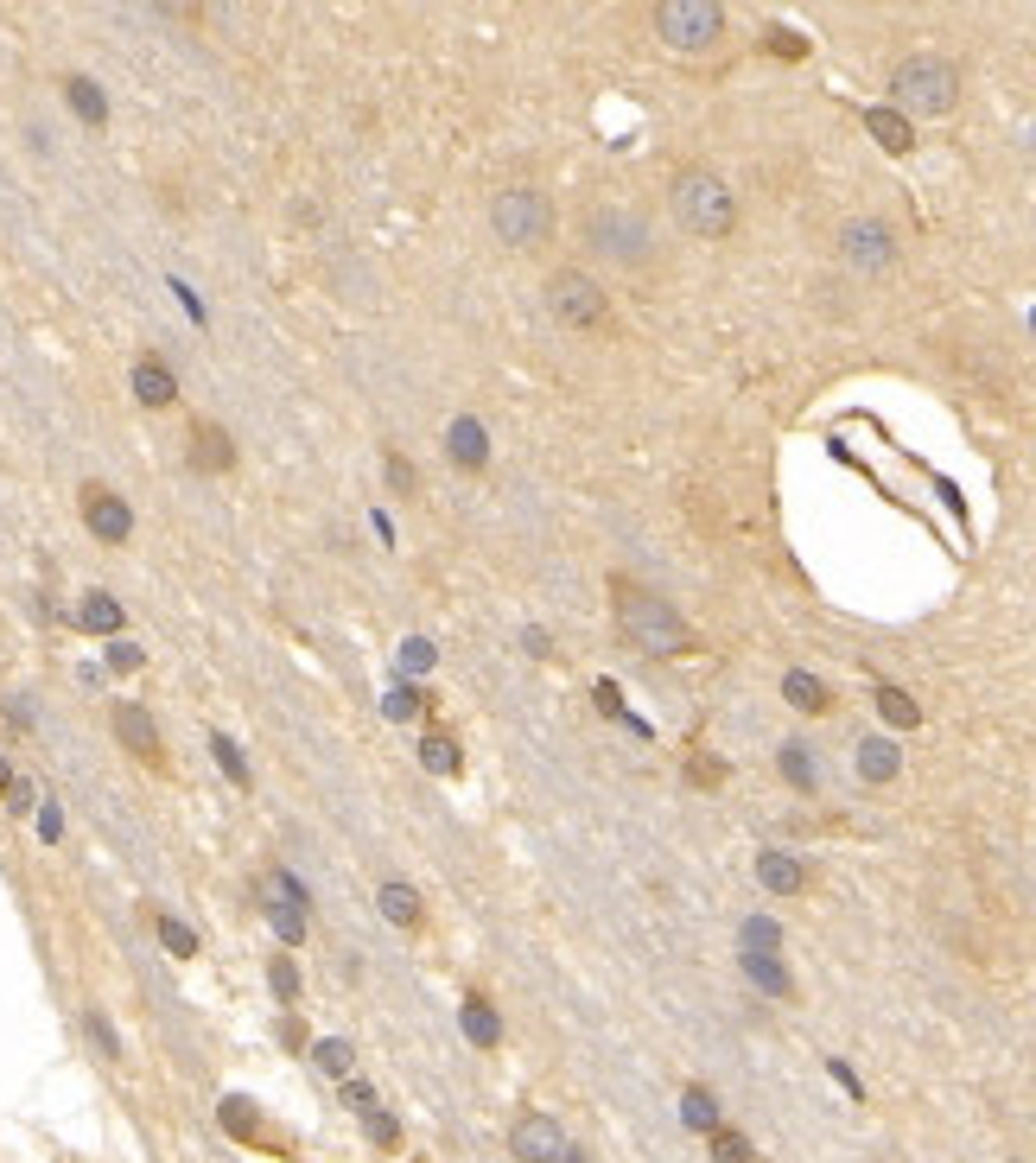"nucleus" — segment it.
Listing matches in <instances>:
<instances>
[{
	"label": "nucleus",
	"instance_id": "38",
	"mask_svg": "<svg viewBox=\"0 0 1036 1163\" xmlns=\"http://www.w3.org/2000/svg\"><path fill=\"white\" fill-rule=\"evenodd\" d=\"M268 985L293 1005V998H299V966H293V960H274V966H268Z\"/></svg>",
	"mask_w": 1036,
	"mask_h": 1163
},
{
	"label": "nucleus",
	"instance_id": "32",
	"mask_svg": "<svg viewBox=\"0 0 1036 1163\" xmlns=\"http://www.w3.org/2000/svg\"><path fill=\"white\" fill-rule=\"evenodd\" d=\"M210 756L223 763V776H229L236 789H249V763H242V751H236V744H229L223 732H210Z\"/></svg>",
	"mask_w": 1036,
	"mask_h": 1163
},
{
	"label": "nucleus",
	"instance_id": "31",
	"mask_svg": "<svg viewBox=\"0 0 1036 1163\" xmlns=\"http://www.w3.org/2000/svg\"><path fill=\"white\" fill-rule=\"evenodd\" d=\"M706 1138H712V1163H757L751 1158V1138L732 1132V1125H719V1132H706Z\"/></svg>",
	"mask_w": 1036,
	"mask_h": 1163
},
{
	"label": "nucleus",
	"instance_id": "30",
	"mask_svg": "<svg viewBox=\"0 0 1036 1163\" xmlns=\"http://www.w3.org/2000/svg\"><path fill=\"white\" fill-rule=\"evenodd\" d=\"M878 712H884L891 725H903V732H909V725H922V706H916L903 686H878Z\"/></svg>",
	"mask_w": 1036,
	"mask_h": 1163
},
{
	"label": "nucleus",
	"instance_id": "41",
	"mask_svg": "<svg viewBox=\"0 0 1036 1163\" xmlns=\"http://www.w3.org/2000/svg\"><path fill=\"white\" fill-rule=\"evenodd\" d=\"M89 1036H96V1043H102V1055H109V1062H115V1055H122V1043H115V1030L102 1024V1018H96V1011H89Z\"/></svg>",
	"mask_w": 1036,
	"mask_h": 1163
},
{
	"label": "nucleus",
	"instance_id": "40",
	"mask_svg": "<svg viewBox=\"0 0 1036 1163\" xmlns=\"http://www.w3.org/2000/svg\"><path fill=\"white\" fill-rule=\"evenodd\" d=\"M109 668H115V675L140 668V649H134V642H109Z\"/></svg>",
	"mask_w": 1036,
	"mask_h": 1163
},
{
	"label": "nucleus",
	"instance_id": "9",
	"mask_svg": "<svg viewBox=\"0 0 1036 1163\" xmlns=\"http://www.w3.org/2000/svg\"><path fill=\"white\" fill-rule=\"evenodd\" d=\"M76 509H83L89 535H96V541H109V548H122V541L134 535V509H128L109 483H83V490H76Z\"/></svg>",
	"mask_w": 1036,
	"mask_h": 1163
},
{
	"label": "nucleus",
	"instance_id": "20",
	"mask_svg": "<svg viewBox=\"0 0 1036 1163\" xmlns=\"http://www.w3.org/2000/svg\"><path fill=\"white\" fill-rule=\"evenodd\" d=\"M261 896H268V922H274V935L286 941V948H299V941H306V909H293V903H286L268 878H261Z\"/></svg>",
	"mask_w": 1036,
	"mask_h": 1163
},
{
	"label": "nucleus",
	"instance_id": "39",
	"mask_svg": "<svg viewBox=\"0 0 1036 1163\" xmlns=\"http://www.w3.org/2000/svg\"><path fill=\"white\" fill-rule=\"evenodd\" d=\"M382 471H388V483H395V490H401V496H408V490H414V465H408V458H401V452H388V458H382Z\"/></svg>",
	"mask_w": 1036,
	"mask_h": 1163
},
{
	"label": "nucleus",
	"instance_id": "33",
	"mask_svg": "<svg viewBox=\"0 0 1036 1163\" xmlns=\"http://www.w3.org/2000/svg\"><path fill=\"white\" fill-rule=\"evenodd\" d=\"M223 1132H236V1138H261L255 1106H249V1100H223Z\"/></svg>",
	"mask_w": 1036,
	"mask_h": 1163
},
{
	"label": "nucleus",
	"instance_id": "24",
	"mask_svg": "<svg viewBox=\"0 0 1036 1163\" xmlns=\"http://www.w3.org/2000/svg\"><path fill=\"white\" fill-rule=\"evenodd\" d=\"M420 763H426L432 776H458V769H465V756H458V738H445V732H426V738H420Z\"/></svg>",
	"mask_w": 1036,
	"mask_h": 1163
},
{
	"label": "nucleus",
	"instance_id": "2",
	"mask_svg": "<svg viewBox=\"0 0 1036 1163\" xmlns=\"http://www.w3.org/2000/svg\"><path fill=\"white\" fill-rule=\"evenodd\" d=\"M668 210H675V223L699 236V242H725L732 229H738V198H732V185L719 179V172H706V166H681L675 179H668Z\"/></svg>",
	"mask_w": 1036,
	"mask_h": 1163
},
{
	"label": "nucleus",
	"instance_id": "44",
	"mask_svg": "<svg viewBox=\"0 0 1036 1163\" xmlns=\"http://www.w3.org/2000/svg\"><path fill=\"white\" fill-rule=\"evenodd\" d=\"M6 789H13V763L0 756V795H6Z\"/></svg>",
	"mask_w": 1036,
	"mask_h": 1163
},
{
	"label": "nucleus",
	"instance_id": "23",
	"mask_svg": "<svg viewBox=\"0 0 1036 1163\" xmlns=\"http://www.w3.org/2000/svg\"><path fill=\"white\" fill-rule=\"evenodd\" d=\"M65 96H70V109H76L89 128H102V122H109V96H102L89 76H65Z\"/></svg>",
	"mask_w": 1036,
	"mask_h": 1163
},
{
	"label": "nucleus",
	"instance_id": "45",
	"mask_svg": "<svg viewBox=\"0 0 1036 1163\" xmlns=\"http://www.w3.org/2000/svg\"><path fill=\"white\" fill-rule=\"evenodd\" d=\"M559 1163H592V1158H585V1151H566V1158H559Z\"/></svg>",
	"mask_w": 1036,
	"mask_h": 1163
},
{
	"label": "nucleus",
	"instance_id": "28",
	"mask_svg": "<svg viewBox=\"0 0 1036 1163\" xmlns=\"http://www.w3.org/2000/svg\"><path fill=\"white\" fill-rule=\"evenodd\" d=\"M744 973H751V985H763L769 998H789L795 985H789V973L776 966V954H744Z\"/></svg>",
	"mask_w": 1036,
	"mask_h": 1163
},
{
	"label": "nucleus",
	"instance_id": "15",
	"mask_svg": "<svg viewBox=\"0 0 1036 1163\" xmlns=\"http://www.w3.org/2000/svg\"><path fill=\"white\" fill-rule=\"evenodd\" d=\"M191 465H198V471H210V478L236 465V439H229L216 420H198V426H191Z\"/></svg>",
	"mask_w": 1036,
	"mask_h": 1163
},
{
	"label": "nucleus",
	"instance_id": "6",
	"mask_svg": "<svg viewBox=\"0 0 1036 1163\" xmlns=\"http://www.w3.org/2000/svg\"><path fill=\"white\" fill-rule=\"evenodd\" d=\"M655 32L675 52H712L725 39V6L719 0H662L655 6Z\"/></svg>",
	"mask_w": 1036,
	"mask_h": 1163
},
{
	"label": "nucleus",
	"instance_id": "17",
	"mask_svg": "<svg viewBox=\"0 0 1036 1163\" xmlns=\"http://www.w3.org/2000/svg\"><path fill=\"white\" fill-rule=\"evenodd\" d=\"M865 134L878 140L884 153H909L916 146V122L897 115V109H865Z\"/></svg>",
	"mask_w": 1036,
	"mask_h": 1163
},
{
	"label": "nucleus",
	"instance_id": "11",
	"mask_svg": "<svg viewBox=\"0 0 1036 1163\" xmlns=\"http://www.w3.org/2000/svg\"><path fill=\"white\" fill-rule=\"evenodd\" d=\"M115 738L146 763V769H166V744H159V725L146 706H115Z\"/></svg>",
	"mask_w": 1036,
	"mask_h": 1163
},
{
	"label": "nucleus",
	"instance_id": "22",
	"mask_svg": "<svg viewBox=\"0 0 1036 1163\" xmlns=\"http://www.w3.org/2000/svg\"><path fill=\"white\" fill-rule=\"evenodd\" d=\"M76 629H89V636H115V629H122V605H115L109 592H89V598L76 605Z\"/></svg>",
	"mask_w": 1036,
	"mask_h": 1163
},
{
	"label": "nucleus",
	"instance_id": "37",
	"mask_svg": "<svg viewBox=\"0 0 1036 1163\" xmlns=\"http://www.w3.org/2000/svg\"><path fill=\"white\" fill-rule=\"evenodd\" d=\"M776 941H782L776 922H744V954H776Z\"/></svg>",
	"mask_w": 1036,
	"mask_h": 1163
},
{
	"label": "nucleus",
	"instance_id": "29",
	"mask_svg": "<svg viewBox=\"0 0 1036 1163\" xmlns=\"http://www.w3.org/2000/svg\"><path fill=\"white\" fill-rule=\"evenodd\" d=\"M782 776H789L801 795H814V789H821V769H814L808 744H782Z\"/></svg>",
	"mask_w": 1036,
	"mask_h": 1163
},
{
	"label": "nucleus",
	"instance_id": "13",
	"mask_svg": "<svg viewBox=\"0 0 1036 1163\" xmlns=\"http://www.w3.org/2000/svg\"><path fill=\"white\" fill-rule=\"evenodd\" d=\"M445 452H452L458 471H484L489 465V426L484 420H471V413H458L452 432H445Z\"/></svg>",
	"mask_w": 1036,
	"mask_h": 1163
},
{
	"label": "nucleus",
	"instance_id": "10",
	"mask_svg": "<svg viewBox=\"0 0 1036 1163\" xmlns=\"http://www.w3.org/2000/svg\"><path fill=\"white\" fill-rule=\"evenodd\" d=\"M509 1151L522 1163H559L566 1158V1132H559L553 1112H522V1119L509 1125Z\"/></svg>",
	"mask_w": 1036,
	"mask_h": 1163
},
{
	"label": "nucleus",
	"instance_id": "21",
	"mask_svg": "<svg viewBox=\"0 0 1036 1163\" xmlns=\"http://www.w3.org/2000/svg\"><path fill=\"white\" fill-rule=\"evenodd\" d=\"M375 903H382V916H388L395 928H420V890H414V884H401V878H388Z\"/></svg>",
	"mask_w": 1036,
	"mask_h": 1163
},
{
	"label": "nucleus",
	"instance_id": "12",
	"mask_svg": "<svg viewBox=\"0 0 1036 1163\" xmlns=\"http://www.w3.org/2000/svg\"><path fill=\"white\" fill-rule=\"evenodd\" d=\"M344 1100H350V1112L363 1119V1132H369L375 1145H401V1125H395V1112L375 1100V1088H369V1081H356V1075H350V1081H344Z\"/></svg>",
	"mask_w": 1036,
	"mask_h": 1163
},
{
	"label": "nucleus",
	"instance_id": "4",
	"mask_svg": "<svg viewBox=\"0 0 1036 1163\" xmlns=\"http://www.w3.org/2000/svg\"><path fill=\"white\" fill-rule=\"evenodd\" d=\"M585 242L605 255V261H623V268H642L649 255H655V229H649V216H636V210L623 204H598L585 216Z\"/></svg>",
	"mask_w": 1036,
	"mask_h": 1163
},
{
	"label": "nucleus",
	"instance_id": "1",
	"mask_svg": "<svg viewBox=\"0 0 1036 1163\" xmlns=\"http://www.w3.org/2000/svg\"><path fill=\"white\" fill-rule=\"evenodd\" d=\"M611 598H618V629H623V642H636L642 655H662V662H675V655H693L687 616L675 611L668 598H655V592H642V585H629V579H618V585H611Z\"/></svg>",
	"mask_w": 1036,
	"mask_h": 1163
},
{
	"label": "nucleus",
	"instance_id": "5",
	"mask_svg": "<svg viewBox=\"0 0 1036 1163\" xmlns=\"http://www.w3.org/2000/svg\"><path fill=\"white\" fill-rule=\"evenodd\" d=\"M489 229L509 242V249H541L553 236V198L535 185H509L496 204H489Z\"/></svg>",
	"mask_w": 1036,
	"mask_h": 1163
},
{
	"label": "nucleus",
	"instance_id": "26",
	"mask_svg": "<svg viewBox=\"0 0 1036 1163\" xmlns=\"http://www.w3.org/2000/svg\"><path fill=\"white\" fill-rule=\"evenodd\" d=\"M681 1125L699 1132V1138H706V1132H719V1100L706 1094V1088H687V1094H681Z\"/></svg>",
	"mask_w": 1036,
	"mask_h": 1163
},
{
	"label": "nucleus",
	"instance_id": "43",
	"mask_svg": "<svg viewBox=\"0 0 1036 1163\" xmlns=\"http://www.w3.org/2000/svg\"><path fill=\"white\" fill-rule=\"evenodd\" d=\"M39 833H45V839H58V833H65V821H58V808H52V802H45V814H39Z\"/></svg>",
	"mask_w": 1036,
	"mask_h": 1163
},
{
	"label": "nucleus",
	"instance_id": "14",
	"mask_svg": "<svg viewBox=\"0 0 1036 1163\" xmlns=\"http://www.w3.org/2000/svg\"><path fill=\"white\" fill-rule=\"evenodd\" d=\"M128 388H134L140 408H172V401H179V375H172L159 356H140L134 375H128Z\"/></svg>",
	"mask_w": 1036,
	"mask_h": 1163
},
{
	"label": "nucleus",
	"instance_id": "16",
	"mask_svg": "<svg viewBox=\"0 0 1036 1163\" xmlns=\"http://www.w3.org/2000/svg\"><path fill=\"white\" fill-rule=\"evenodd\" d=\"M757 884L763 890H776V896H801L808 890V871H801V859L795 852H757Z\"/></svg>",
	"mask_w": 1036,
	"mask_h": 1163
},
{
	"label": "nucleus",
	"instance_id": "35",
	"mask_svg": "<svg viewBox=\"0 0 1036 1163\" xmlns=\"http://www.w3.org/2000/svg\"><path fill=\"white\" fill-rule=\"evenodd\" d=\"M159 941H166V948H172L179 960H191V954H198V935H191V928H185L179 916H159Z\"/></svg>",
	"mask_w": 1036,
	"mask_h": 1163
},
{
	"label": "nucleus",
	"instance_id": "25",
	"mask_svg": "<svg viewBox=\"0 0 1036 1163\" xmlns=\"http://www.w3.org/2000/svg\"><path fill=\"white\" fill-rule=\"evenodd\" d=\"M458 1018H465V1036H471L478 1049H496V1036H502V1024H496V1011H489V998H478V992H471Z\"/></svg>",
	"mask_w": 1036,
	"mask_h": 1163
},
{
	"label": "nucleus",
	"instance_id": "42",
	"mask_svg": "<svg viewBox=\"0 0 1036 1163\" xmlns=\"http://www.w3.org/2000/svg\"><path fill=\"white\" fill-rule=\"evenodd\" d=\"M6 808H13V814H26V808H32V782H19V776H13V789H6Z\"/></svg>",
	"mask_w": 1036,
	"mask_h": 1163
},
{
	"label": "nucleus",
	"instance_id": "3",
	"mask_svg": "<svg viewBox=\"0 0 1036 1163\" xmlns=\"http://www.w3.org/2000/svg\"><path fill=\"white\" fill-rule=\"evenodd\" d=\"M891 109L897 115H954V102H961V70L948 65V58H935V52H916V58H903L897 70H891Z\"/></svg>",
	"mask_w": 1036,
	"mask_h": 1163
},
{
	"label": "nucleus",
	"instance_id": "19",
	"mask_svg": "<svg viewBox=\"0 0 1036 1163\" xmlns=\"http://www.w3.org/2000/svg\"><path fill=\"white\" fill-rule=\"evenodd\" d=\"M897 769H903V756L891 738H865V744H858V776H865V782H897Z\"/></svg>",
	"mask_w": 1036,
	"mask_h": 1163
},
{
	"label": "nucleus",
	"instance_id": "36",
	"mask_svg": "<svg viewBox=\"0 0 1036 1163\" xmlns=\"http://www.w3.org/2000/svg\"><path fill=\"white\" fill-rule=\"evenodd\" d=\"M420 706H426V699H420V686H388V699H382V712H388L395 725H401V719H414Z\"/></svg>",
	"mask_w": 1036,
	"mask_h": 1163
},
{
	"label": "nucleus",
	"instance_id": "18",
	"mask_svg": "<svg viewBox=\"0 0 1036 1163\" xmlns=\"http://www.w3.org/2000/svg\"><path fill=\"white\" fill-rule=\"evenodd\" d=\"M782 699H789L795 712H814V719L833 712V693L814 681V675H801V668H789V675H782Z\"/></svg>",
	"mask_w": 1036,
	"mask_h": 1163
},
{
	"label": "nucleus",
	"instance_id": "34",
	"mask_svg": "<svg viewBox=\"0 0 1036 1163\" xmlns=\"http://www.w3.org/2000/svg\"><path fill=\"white\" fill-rule=\"evenodd\" d=\"M395 662H401V675H426V668H432V662H439V649H432V642H426V636H408V642H401V655H395Z\"/></svg>",
	"mask_w": 1036,
	"mask_h": 1163
},
{
	"label": "nucleus",
	"instance_id": "7",
	"mask_svg": "<svg viewBox=\"0 0 1036 1163\" xmlns=\"http://www.w3.org/2000/svg\"><path fill=\"white\" fill-rule=\"evenodd\" d=\"M548 312L559 325H572V331H598L605 318H611V299H605V286L585 274V268H559L548 280Z\"/></svg>",
	"mask_w": 1036,
	"mask_h": 1163
},
{
	"label": "nucleus",
	"instance_id": "27",
	"mask_svg": "<svg viewBox=\"0 0 1036 1163\" xmlns=\"http://www.w3.org/2000/svg\"><path fill=\"white\" fill-rule=\"evenodd\" d=\"M312 1062H318L331 1081H350V1068H356V1049H350L344 1036H325V1043H312Z\"/></svg>",
	"mask_w": 1036,
	"mask_h": 1163
},
{
	"label": "nucleus",
	"instance_id": "8",
	"mask_svg": "<svg viewBox=\"0 0 1036 1163\" xmlns=\"http://www.w3.org/2000/svg\"><path fill=\"white\" fill-rule=\"evenodd\" d=\"M839 255H846V268H858V274H891L903 242L884 216H852V223L839 229Z\"/></svg>",
	"mask_w": 1036,
	"mask_h": 1163
}]
</instances>
